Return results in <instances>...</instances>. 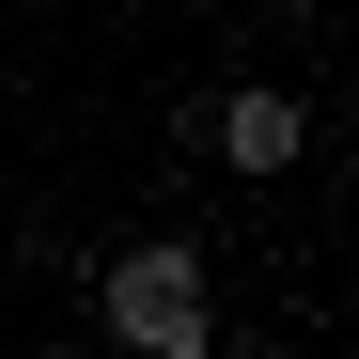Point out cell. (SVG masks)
Segmentation results:
<instances>
[{"mask_svg":"<svg viewBox=\"0 0 359 359\" xmlns=\"http://www.w3.org/2000/svg\"><path fill=\"white\" fill-rule=\"evenodd\" d=\"M94 313H109V344H141V359H219V297H203V250H188V234L109 250L94 266Z\"/></svg>","mask_w":359,"mask_h":359,"instance_id":"obj_1","label":"cell"},{"mask_svg":"<svg viewBox=\"0 0 359 359\" xmlns=\"http://www.w3.org/2000/svg\"><path fill=\"white\" fill-rule=\"evenodd\" d=\"M203 141H219L234 172H281L297 141H313V94H266V79H250V94H219V109H203Z\"/></svg>","mask_w":359,"mask_h":359,"instance_id":"obj_2","label":"cell"}]
</instances>
